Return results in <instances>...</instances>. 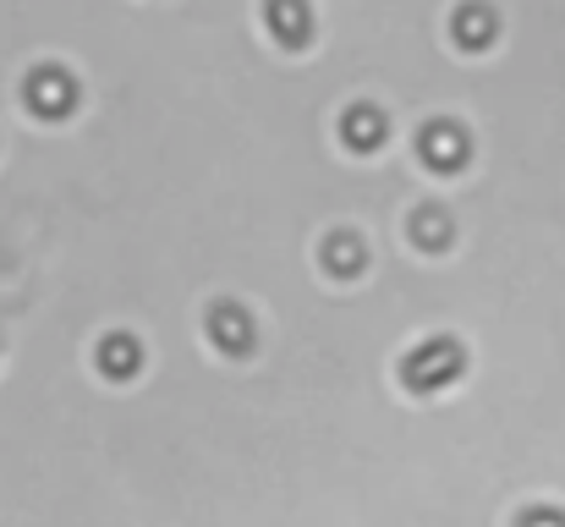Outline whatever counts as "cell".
Wrapping results in <instances>:
<instances>
[{
    "mask_svg": "<svg viewBox=\"0 0 565 527\" xmlns=\"http://www.w3.org/2000/svg\"><path fill=\"white\" fill-rule=\"evenodd\" d=\"M461 368H467V351L456 347V341H423V347L401 362V379H406V390H439V384H450Z\"/></svg>",
    "mask_w": 565,
    "mask_h": 527,
    "instance_id": "6da1fadb",
    "label": "cell"
},
{
    "mask_svg": "<svg viewBox=\"0 0 565 527\" xmlns=\"http://www.w3.org/2000/svg\"><path fill=\"white\" fill-rule=\"evenodd\" d=\"M28 105H33L39 116H61V110L77 105V83H72L66 72H33V77H28Z\"/></svg>",
    "mask_w": 565,
    "mask_h": 527,
    "instance_id": "7a4b0ae2",
    "label": "cell"
},
{
    "mask_svg": "<svg viewBox=\"0 0 565 527\" xmlns=\"http://www.w3.org/2000/svg\"><path fill=\"white\" fill-rule=\"evenodd\" d=\"M423 160L434 166V171H456L461 160H467V133L461 127H450V122H434L428 133H423Z\"/></svg>",
    "mask_w": 565,
    "mask_h": 527,
    "instance_id": "3957f363",
    "label": "cell"
},
{
    "mask_svg": "<svg viewBox=\"0 0 565 527\" xmlns=\"http://www.w3.org/2000/svg\"><path fill=\"white\" fill-rule=\"evenodd\" d=\"M209 336L220 341V351H231V357H242V351L253 347V325H247V314H242L236 303H220V308L209 314Z\"/></svg>",
    "mask_w": 565,
    "mask_h": 527,
    "instance_id": "277c9868",
    "label": "cell"
},
{
    "mask_svg": "<svg viewBox=\"0 0 565 527\" xmlns=\"http://www.w3.org/2000/svg\"><path fill=\"white\" fill-rule=\"evenodd\" d=\"M138 341L132 336H105L99 341V368L110 373V379H127V373H138Z\"/></svg>",
    "mask_w": 565,
    "mask_h": 527,
    "instance_id": "5b68a950",
    "label": "cell"
},
{
    "mask_svg": "<svg viewBox=\"0 0 565 527\" xmlns=\"http://www.w3.org/2000/svg\"><path fill=\"white\" fill-rule=\"evenodd\" d=\"M269 22H275V33H280L286 44H302V33H308L302 0H269Z\"/></svg>",
    "mask_w": 565,
    "mask_h": 527,
    "instance_id": "8992f818",
    "label": "cell"
},
{
    "mask_svg": "<svg viewBox=\"0 0 565 527\" xmlns=\"http://www.w3.org/2000/svg\"><path fill=\"white\" fill-rule=\"evenodd\" d=\"M347 144L352 149H379L384 144V116L379 110H352L347 116Z\"/></svg>",
    "mask_w": 565,
    "mask_h": 527,
    "instance_id": "52a82bcc",
    "label": "cell"
},
{
    "mask_svg": "<svg viewBox=\"0 0 565 527\" xmlns=\"http://www.w3.org/2000/svg\"><path fill=\"white\" fill-rule=\"evenodd\" d=\"M456 39H461L467 50H483V44H489V17H483L478 6L456 11Z\"/></svg>",
    "mask_w": 565,
    "mask_h": 527,
    "instance_id": "ba28073f",
    "label": "cell"
},
{
    "mask_svg": "<svg viewBox=\"0 0 565 527\" xmlns=\"http://www.w3.org/2000/svg\"><path fill=\"white\" fill-rule=\"evenodd\" d=\"M324 259H330V270H341V275H358V270H363V247H358L352 236L324 242Z\"/></svg>",
    "mask_w": 565,
    "mask_h": 527,
    "instance_id": "9c48e42d",
    "label": "cell"
},
{
    "mask_svg": "<svg viewBox=\"0 0 565 527\" xmlns=\"http://www.w3.org/2000/svg\"><path fill=\"white\" fill-rule=\"evenodd\" d=\"M412 236H417V242H428V247H445V242H450V225H445V214H439V209H428V214H417Z\"/></svg>",
    "mask_w": 565,
    "mask_h": 527,
    "instance_id": "30bf717a",
    "label": "cell"
},
{
    "mask_svg": "<svg viewBox=\"0 0 565 527\" xmlns=\"http://www.w3.org/2000/svg\"><path fill=\"white\" fill-rule=\"evenodd\" d=\"M516 527H565V512H550V506H533V512H522V523Z\"/></svg>",
    "mask_w": 565,
    "mask_h": 527,
    "instance_id": "8fae6325",
    "label": "cell"
}]
</instances>
